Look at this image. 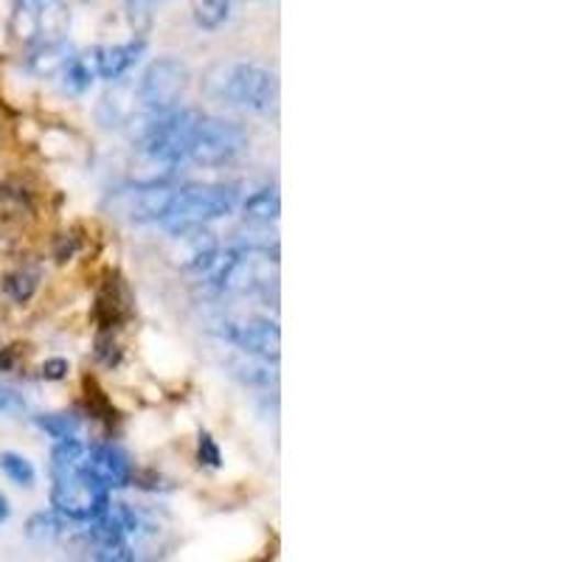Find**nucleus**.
Returning <instances> with one entry per match:
<instances>
[{"mask_svg": "<svg viewBox=\"0 0 562 562\" xmlns=\"http://www.w3.org/2000/svg\"><path fill=\"white\" fill-rule=\"evenodd\" d=\"M205 97L248 113L268 115L279 108V77L276 70L256 63H217L205 70Z\"/></svg>", "mask_w": 562, "mask_h": 562, "instance_id": "obj_1", "label": "nucleus"}, {"mask_svg": "<svg viewBox=\"0 0 562 562\" xmlns=\"http://www.w3.org/2000/svg\"><path fill=\"white\" fill-rule=\"evenodd\" d=\"M276 270H279L276 250L270 254V248L245 245V248L217 254L205 276L217 293L270 295V288H276V281H279Z\"/></svg>", "mask_w": 562, "mask_h": 562, "instance_id": "obj_2", "label": "nucleus"}, {"mask_svg": "<svg viewBox=\"0 0 562 562\" xmlns=\"http://www.w3.org/2000/svg\"><path fill=\"white\" fill-rule=\"evenodd\" d=\"M203 119L205 113L198 108H175L169 113H158L153 122H147V127L140 130V155L160 167L175 169L189 158V149H192Z\"/></svg>", "mask_w": 562, "mask_h": 562, "instance_id": "obj_3", "label": "nucleus"}, {"mask_svg": "<svg viewBox=\"0 0 562 562\" xmlns=\"http://www.w3.org/2000/svg\"><path fill=\"white\" fill-rule=\"evenodd\" d=\"M237 209V189L223 183H192L175 189V200L169 214L164 217V228L178 237L192 228L214 223V220L228 217Z\"/></svg>", "mask_w": 562, "mask_h": 562, "instance_id": "obj_4", "label": "nucleus"}, {"mask_svg": "<svg viewBox=\"0 0 562 562\" xmlns=\"http://www.w3.org/2000/svg\"><path fill=\"white\" fill-rule=\"evenodd\" d=\"M52 504L57 515L79 524L97 520L110 504V492L99 484L88 470H70V473L54 475Z\"/></svg>", "mask_w": 562, "mask_h": 562, "instance_id": "obj_5", "label": "nucleus"}, {"mask_svg": "<svg viewBox=\"0 0 562 562\" xmlns=\"http://www.w3.org/2000/svg\"><path fill=\"white\" fill-rule=\"evenodd\" d=\"M248 149L250 135L245 133L237 122H228V119H209V115H205L186 160H192V164L205 169L228 167V164L243 158Z\"/></svg>", "mask_w": 562, "mask_h": 562, "instance_id": "obj_6", "label": "nucleus"}, {"mask_svg": "<svg viewBox=\"0 0 562 562\" xmlns=\"http://www.w3.org/2000/svg\"><path fill=\"white\" fill-rule=\"evenodd\" d=\"M192 85V70L180 57H158L147 65L144 77L138 82V102L153 113H169L186 97V90Z\"/></svg>", "mask_w": 562, "mask_h": 562, "instance_id": "obj_7", "label": "nucleus"}, {"mask_svg": "<svg viewBox=\"0 0 562 562\" xmlns=\"http://www.w3.org/2000/svg\"><path fill=\"white\" fill-rule=\"evenodd\" d=\"M175 200V189L167 183L155 186H127V189H115L104 200V209L110 217L127 220V223H164Z\"/></svg>", "mask_w": 562, "mask_h": 562, "instance_id": "obj_8", "label": "nucleus"}, {"mask_svg": "<svg viewBox=\"0 0 562 562\" xmlns=\"http://www.w3.org/2000/svg\"><path fill=\"white\" fill-rule=\"evenodd\" d=\"M223 335L231 346H237L245 355H256V358L265 360H279L281 349V335L276 321L270 318H225Z\"/></svg>", "mask_w": 562, "mask_h": 562, "instance_id": "obj_9", "label": "nucleus"}, {"mask_svg": "<svg viewBox=\"0 0 562 562\" xmlns=\"http://www.w3.org/2000/svg\"><path fill=\"white\" fill-rule=\"evenodd\" d=\"M85 470H88L104 490H122L133 481V461L127 453L113 445H93L85 453Z\"/></svg>", "mask_w": 562, "mask_h": 562, "instance_id": "obj_10", "label": "nucleus"}, {"mask_svg": "<svg viewBox=\"0 0 562 562\" xmlns=\"http://www.w3.org/2000/svg\"><path fill=\"white\" fill-rule=\"evenodd\" d=\"M144 54V43L140 40H133V43L122 45H104V48H97L93 52V70H97L102 79H122L130 68L140 59Z\"/></svg>", "mask_w": 562, "mask_h": 562, "instance_id": "obj_11", "label": "nucleus"}, {"mask_svg": "<svg viewBox=\"0 0 562 562\" xmlns=\"http://www.w3.org/2000/svg\"><path fill=\"white\" fill-rule=\"evenodd\" d=\"M138 93L122 85V88H113L110 93H104L102 104H99V122L104 127H124L135 119L138 113Z\"/></svg>", "mask_w": 562, "mask_h": 562, "instance_id": "obj_12", "label": "nucleus"}, {"mask_svg": "<svg viewBox=\"0 0 562 562\" xmlns=\"http://www.w3.org/2000/svg\"><path fill=\"white\" fill-rule=\"evenodd\" d=\"M74 52L70 45H65L63 40H48V43H40L37 48L29 57V68L37 77H63V70L74 63Z\"/></svg>", "mask_w": 562, "mask_h": 562, "instance_id": "obj_13", "label": "nucleus"}, {"mask_svg": "<svg viewBox=\"0 0 562 562\" xmlns=\"http://www.w3.org/2000/svg\"><path fill=\"white\" fill-rule=\"evenodd\" d=\"M228 369L245 385H262V389H268V385H273L279 380V374H276V360L256 358V355H245V351H239V355H234L228 360Z\"/></svg>", "mask_w": 562, "mask_h": 562, "instance_id": "obj_14", "label": "nucleus"}, {"mask_svg": "<svg viewBox=\"0 0 562 562\" xmlns=\"http://www.w3.org/2000/svg\"><path fill=\"white\" fill-rule=\"evenodd\" d=\"M279 211H281V203H279V194H276L273 189H259V192H254L243 203L245 220L254 225L276 223V220H279Z\"/></svg>", "mask_w": 562, "mask_h": 562, "instance_id": "obj_15", "label": "nucleus"}, {"mask_svg": "<svg viewBox=\"0 0 562 562\" xmlns=\"http://www.w3.org/2000/svg\"><path fill=\"white\" fill-rule=\"evenodd\" d=\"M231 7H234V0H192L194 23L205 32H217L220 26L228 23Z\"/></svg>", "mask_w": 562, "mask_h": 562, "instance_id": "obj_16", "label": "nucleus"}, {"mask_svg": "<svg viewBox=\"0 0 562 562\" xmlns=\"http://www.w3.org/2000/svg\"><path fill=\"white\" fill-rule=\"evenodd\" d=\"M37 428L43 434H48L52 439L65 441V439H77V430H79V416L77 414H43L37 416Z\"/></svg>", "mask_w": 562, "mask_h": 562, "instance_id": "obj_17", "label": "nucleus"}, {"mask_svg": "<svg viewBox=\"0 0 562 562\" xmlns=\"http://www.w3.org/2000/svg\"><path fill=\"white\" fill-rule=\"evenodd\" d=\"M0 470H3V475L18 486H34V481H37L32 461H29L26 456L12 453V450L0 453Z\"/></svg>", "mask_w": 562, "mask_h": 562, "instance_id": "obj_18", "label": "nucleus"}, {"mask_svg": "<svg viewBox=\"0 0 562 562\" xmlns=\"http://www.w3.org/2000/svg\"><path fill=\"white\" fill-rule=\"evenodd\" d=\"M37 284H40L37 270L20 268V270H14V273L7 279V293L12 295L18 304H23V301L32 299L34 290H37Z\"/></svg>", "mask_w": 562, "mask_h": 562, "instance_id": "obj_19", "label": "nucleus"}, {"mask_svg": "<svg viewBox=\"0 0 562 562\" xmlns=\"http://www.w3.org/2000/svg\"><path fill=\"white\" fill-rule=\"evenodd\" d=\"M93 74H97V70L90 68L88 59L77 57L63 70V88L70 90V93H82V90L90 88V82H93Z\"/></svg>", "mask_w": 562, "mask_h": 562, "instance_id": "obj_20", "label": "nucleus"}, {"mask_svg": "<svg viewBox=\"0 0 562 562\" xmlns=\"http://www.w3.org/2000/svg\"><path fill=\"white\" fill-rule=\"evenodd\" d=\"M26 531L32 540H52L54 535H59V518L54 512H40V515L29 520Z\"/></svg>", "mask_w": 562, "mask_h": 562, "instance_id": "obj_21", "label": "nucleus"}, {"mask_svg": "<svg viewBox=\"0 0 562 562\" xmlns=\"http://www.w3.org/2000/svg\"><path fill=\"white\" fill-rule=\"evenodd\" d=\"M97 562H138L135 551L130 543H113V546H99Z\"/></svg>", "mask_w": 562, "mask_h": 562, "instance_id": "obj_22", "label": "nucleus"}, {"mask_svg": "<svg viewBox=\"0 0 562 562\" xmlns=\"http://www.w3.org/2000/svg\"><path fill=\"white\" fill-rule=\"evenodd\" d=\"M198 459H200V464H209V467H220V464H223V453H220L217 441L211 439L209 434H200Z\"/></svg>", "mask_w": 562, "mask_h": 562, "instance_id": "obj_23", "label": "nucleus"}, {"mask_svg": "<svg viewBox=\"0 0 562 562\" xmlns=\"http://www.w3.org/2000/svg\"><path fill=\"white\" fill-rule=\"evenodd\" d=\"M26 408V400L9 385H0V414H20Z\"/></svg>", "mask_w": 562, "mask_h": 562, "instance_id": "obj_24", "label": "nucleus"}, {"mask_svg": "<svg viewBox=\"0 0 562 562\" xmlns=\"http://www.w3.org/2000/svg\"><path fill=\"white\" fill-rule=\"evenodd\" d=\"M45 380H63L68 374V360L63 358H54L48 363H43V371H40Z\"/></svg>", "mask_w": 562, "mask_h": 562, "instance_id": "obj_25", "label": "nucleus"}, {"mask_svg": "<svg viewBox=\"0 0 562 562\" xmlns=\"http://www.w3.org/2000/svg\"><path fill=\"white\" fill-rule=\"evenodd\" d=\"M3 520H9V501L0 495V524H3Z\"/></svg>", "mask_w": 562, "mask_h": 562, "instance_id": "obj_26", "label": "nucleus"}, {"mask_svg": "<svg viewBox=\"0 0 562 562\" xmlns=\"http://www.w3.org/2000/svg\"><path fill=\"white\" fill-rule=\"evenodd\" d=\"M0 130H3V127H0Z\"/></svg>", "mask_w": 562, "mask_h": 562, "instance_id": "obj_27", "label": "nucleus"}]
</instances>
